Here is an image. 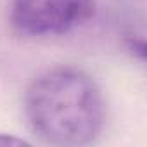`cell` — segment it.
I'll return each mask as SVG.
<instances>
[{
    "label": "cell",
    "instance_id": "3",
    "mask_svg": "<svg viewBox=\"0 0 147 147\" xmlns=\"http://www.w3.org/2000/svg\"><path fill=\"white\" fill-rule=\"evenodd\" d=\"M26 142L23 138L16 137H7V135H0V145H24Z\"/></svg>",
    "mask_w": 147,
    "mask_h": 147
},
{
    "label": "cell",
    "instance_id": "1",
    "mask_svg": "<svg viewBox=\"0 0 147 147\" xmlns=\"http://www.w3.org/2000/svg\"><path fill=\"white\" fill-rule=\"evenodd\" d=\"M24 111L31 130L45 142L78 147L95 142L106 123V100L85 71L61 66L30 85Z\"/></svg>",
    "mask_w": 147,
    "mask_h": 147
},
{
    "label": "cell",
    "instance_id": "2",
    "mask_svg": "<svg viewBox=\"0 0 147 147\" xmlns=\"http://www.w3.org/2000/svg\"><path fill=\"white\" fill-rule=\"evenodd\" d=\"M95 12L94 0H11L12 26L26 36L66 35Z\"/></svg>",
    "mask_w": 147,
    "mask_h": 147
}]
</instances>
